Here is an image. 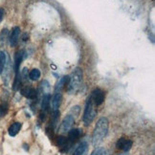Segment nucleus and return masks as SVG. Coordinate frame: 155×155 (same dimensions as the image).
Masks as SVG:
<instances>
[{
  "label": "nucleus",
  "instance_id": "obj_1",
  "mask_svg": "<svg viewBox=\"0 0 155 155\" xmlns=\"http://www.w3.org/2000/svg\"><path fill=\"white\" fill-rule=\"evenodd\" d=\"M108 127H109V122L106 118L103 117L99 119L96 126H95L93 135H92V145L94 147H97L102 143V141L104 140L107 133V131H108Z\"/></svg>",
  "mask_w": 155,
  "mask_h": 155
},
{
  "label": "nucleus",
  "instance_id": "obj_2",
  "mask_svg": "<svg viewBox=\"0 0 155 155\" xmlns=\"http://www.w3.org/2000/svg\"><path fill=\"white\" fill-rule=\"evenodd\" d=\"M82 81V70L81 68H76L72 74L69 76L67 91L69 94H75L79 91Z\"/></svg>",
  "mask_w": 155,
  "mask_h": 155
},
{
  "label": "nucleus",
  "instance_id": "obj_3",
  "mask_svg": "<svg viewBox=\"0 0 155 155\" xmlns=\"http://www.w3.org/2000/svg\"><path fill=\"white\" fill-rule=\"evenodd\" d=\"M96 115H97V111L95 110L92 99H91L90 96H89L87 101H86L85 108H84V112H83V117H82L84 126L88 127L89 124L93 122V120L95 119V117H96Z\"/></svg>",
  "mask_w": 155,
  "mask_h": 155
},
{
  "label": "nucleus",
  "instance_id": "obj_4",
  "mask_svg": "<svg viewBox=\"0 0 155 155\" xmlns=\"http://www.w3.org/2000/svg\"><path fill=\"white\" fill-rule=\"evenodd\" d=\"M74 121H75V119L72 115H68L65 117L61 124V127H59V132H61V133L68 132L71 129V127H72Z\"/></svg>",
  "mask_w": 155,
  "mask_h": 155
},
{
  "label": "nucleus",
  "instance_id": "obj_5",
  "mask_svg": "<svg viewBox=\"0 0 155 155\" xmlns=\"http://www.w3.org/2000/svg\"><path fill=\"white\" fill-rule=\"evenodd\" d=\"M90 97L95 105H101L104 101V93L101 89H95L91 93Z\"/></svg>",
  "mask_w": 155,
  "mask_h": 155
},
{
  "label": "nucleus",
  "instance_id": "obj_6",
  "mask_svg": "<svg viewBox=\"0 0 155 155\" xmlns=\"http://www.w3.org/2000/svg\"><path fill=\"white\" fill-rule=\"evenodd\" d=\"M132 145H133V142L131 140H128V139H126V138H121L119 139L116 143V147L119 150H122L123 151L127 152L128 151L131 147H132Z\"/></svg>",
  "mask_w": 155,
  "mask_h": 155
},
{
  "label": "nucleus",
  "instance_id": "obj_7",
  "mask_svg": "<svg viewBox=\"0 0 155 155\" xmlns=\"http://www.w3.org/2000/svg\"><path fill=\"white\" fill-rule=\"evenodd\" d=\"M23 58H24V51H19L16 53L15 58V80L19 79V66L20 63L23 61Z\"/></svg>",
  "mask_w": 155,
  "mask_h": 155
},
{
  "label": "nucleus",
  "instance_id": "obj_8",
  "mask_svg": "<svg viewBox=\"0 0 155 155\" xmlns=\"http://www.w3.org/2000/svg\"><path fill=\"white\" fill-rule=\"evenodd\" d=\"M21 94L24 97H26L27 99L34 100V99H35V97H37L38 92L35 88H33L31 86H26L21 89Z\"/></svg>",
  "mask_w": 155,
  "mask_h": 155
},
{
  "label": "nucleus",
  "instance_id": "obj_9",
  "mask_svg": "<svg viewBox=\"0 0 155 155\" xmlns=\"http://www.w3.org/2000/svg\"><path fill=\"white\" fill-rule=\"evenodd\" d=\"M19 34H20L19 27H15L13 30H12L11 37H10V44L12 47L16 45L17 40H18V38H19Z\"/></svg>",
  "mask_w": 155,
  "mask_h": 155
},
{
  "label": "nucleus",
  "instance_id": "obj_10",
  "mask_svg": "<svg viewBox=\"0 0 155 155\" xmlns=\"http://www.w3.org/2000/svg\"><path fill=\"white\" fill-rule=\"evenodd\" d=\"M61 101H62L61 94V93H55V95H54L53 98H52V108H53V111L58 110V107L61 104Z\"/></svg>",
  "mask_w": 155,
  "mask_h": 155
},
{
  "label": "nucleus",
  "instance_id": "obj_11",
  "mask_svg": "<svg viewBox=\"0 0 155 155\" xmlns=\"http://www.w3.org/2000/svg\"><path fill=\"white\" fill-rule=\"evenodd\" d=\"M68 80H69V76L62 77L61 79L57 82L56 87H55V92H56V93H61V89H62L65 85H66V83L68 82Z\"/></svg>",
  "mask_w": 155,
  "mask_h": 155
},
{
  "label": "nucleus",
  "instance_id": "obj_12",
  "mask_svg": "<svg viewBox=\"0 0 155 155\" xmlns=\"http://www.w3.org/2000/svg\"><path fill=\"white\" fill-rule=\"evenodd\" d=\"M22 127V124L21 123H18V122H16V123H14L12 126L9 127V130H8V132H9V135L12 136V137H14L15 136L17 133L19 132V130Z\"/></svg>",
  "mask_w": 155,
  "mask_h": 155
},
{
  "label": "nucleus",
  "instance_id": "obj_13",
  "mask_svg": "<svg viewBox=\"0 0 155 155\" xmlns=\"http://www.w3.org/2000/svg\"><path fill=\"white\" fill-rule=\"evenodd\" d=\"M81 134V130L79 129V128L70 129L68 131V139L70 141H76L77 139L80 138Z\"/></svg>",
  "mask_w": 155,
  "mask_h": 155
},
{
  "label": "nucleus",
  "instance_id": "obj_14",
  "mask_svg": "<svg viewBox=\"0 0 155 155\" xmlns=\"http://www.w3.org/2000/svg\"><path fill=\"white\" fill-rule=\"evenodd\" d=\"M50 101H51L50 94H48V93L44 94L43 97H42V102H41V108H42L43 111L48 110L49 104H50Z\"/></svg>",
  "mask_w": 155,
  "mask_h": 155
},
{
  "label": "nucleus",
  "instance_id": "obj_15",
  "mask_svg": "<svg viewBox=\"0 0 155 155\" xmlns=\"http://www.w3.org/2000/svg\"><path fill=\"white\" fill-rule=\"evenodd\" d=\"M87 143L86 142H82L81 144L76 148V150L74 151V155H83L87 150Z\"/></svg>",
  "mask_w": 155,
  "mask_h": 155
},
{
  "label": "nucleus",
  "instance_id": "obj_16",
  "mask_svg": "<svg viewBox=\"0 0 155 155\" xmlns=\"http://www.w3.org/2000/svg\"><path fill=\"white\" fill-rule=\"evenodd\" d=\"M29 78L32 81H38L40 78V71L38 69H33L29 73Z\"/></svg>",
  "mask_w": 155,
  "mask_h": 155
},
{
  "label": "nucleus",
  "instance_id": "obj_17",
  "mask_svg": "<svg viewBox=\"0 0 155 155\" xmlns=\"http://www.w3.org/2000/svg\"><path fill=\"white\" fill-rule=\"evenodd\" d=\"M58 119H59V111L55 110L53 111V116H52V127H56L57 124H58Z\"/></svg>",
  "mask_w": 155,
  "mask_h": 155
},
{
  "label": "nucleus",
  "instance_id": "obj_18",
  "mask_svg": "<svg viewBox=\"0 0 155 155\" xmlns=\"http://www.w3.org/2000/svg\"><path fill=\"white\" fill-rule=\"evenodd\" d=\"M6 64V54L0 51V72H2Z\"/></svg>",
  "mask_w": 155,
  "mask_h": 155
},
{
  "label": "nucleus",
  "instance_id": "obj_19",
  "mask_svg": "<svg viewBox=\"0 0 155 155\" xmlns=\"http://www.w3.org/2000/svg\"><path fill=\"white\" fill-rule=\"evenodd\" d=\"M8 104H0V116L1 117H4L6 114L8 113Z\"/></svg>",
  "mask_w": 155,
  "mask_h": 155
},
{
  "label": "nucleus",
  "instance_id": "obj_20",
  "mask_svg": "<svg viewBox=\"0 0 155 155\" xmlns=\"http://www.w3.org/2000/svg\"><path fill=\"white\" fill-rule=\"evenodd\" d=\"M57 143H58V146H59V147H64L65 144L67 143V139L65 138L64 136H58Z\"/></svg>",
  "mask_w": 155,
  "mask_h": 155
},
{
  "label": "nucleus",
  "instance_id": "obj_21",
  "mask_svg": "<svg viewBox=\"0 0 155 155\" xmlns=\"http://www.w3.org/2000/svg\"><path fill=\"white\" fill-rule=\"evenodd\" d=\"M105 154H106V151H105L104 148L99 147V148H97V150H95L91 155H105Z\"/></svg>",
  "mask_w": 155,
  "mask_h": 155
},
{
  "label": "nucleus",
  "instance_id": "obj_22",
  "mask_svg": "<svg viewBox=\"0 0 155 155\" xmlns=\"http://www.w3.org/2000/svg\"><path fill=\"white\" fill-rule=\"evenodd\" d=\"M4 15H5V12H4V9L0 8V23H1L3 17H4Z\"/></svg>",
  "mask_w": 155,
  "mask_h": 155
},
{
  "label": "nucleus",
  "instance_id": "obj_23",
  "mask_svg": "<svg viewBox=\"0 0 155 155\" xmlns=\"http://www.w3.org/2000/svg\"><path fill=\"white\" fill-rule=\"evenodd\" d=\"M120 155H128V154H127V153H124V154H120Z\"/></svg>",
  "mask_w": 155,
  "mask_h": 155
}]
</instances>
